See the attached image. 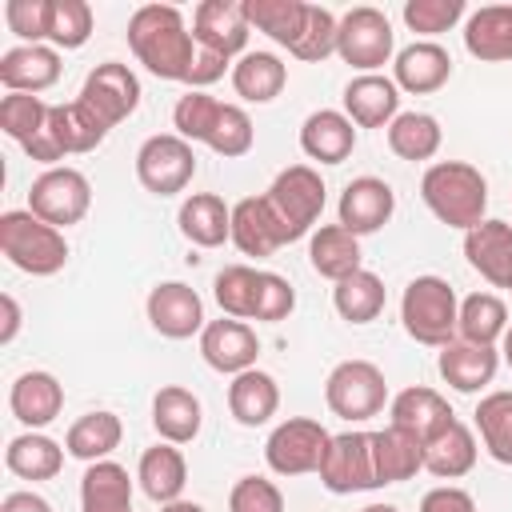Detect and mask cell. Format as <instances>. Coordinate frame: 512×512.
Instances as JSON below:
<instances>
[{
    "mask_svg": "<svg viewBox=\"0 0 512 512\" xmlns=\"http://www.w3.org/2000/svg\"><path fill=\"white\" fill-rule=\"evenodd\" d=\"M244 16L264 36H272L284 48H292L300 40V32H304L308 4L304 0H244Z\"/></svg>",
    "mask_w": 512,
    "mask_h": 512,
    "instance_id": "obj_39",
    "label": "cell"
},
{
    "mask_svg": "<svg viewBox=\"0 0 512 512\" xmlns=\"http://www.w3.org/2000/svg\"><path fill=\"white\" fill-rule=\"evenodd\" d=\"M292 308H296V292H292V284H288L284 276H276V272H260L256 316H252V320H268V324H276V320H284Z\"/></svg>",
    "mask_w": 512,
    "mask_h": 512,
    "instance_id": "obj_53",
    "label": "cell"
},
{
    "mask_svg": "<svg viewBox=\"0 0 512 512\" xmlns=\"http://www.w3.org/2000/svg\"><path fill=\"white\" fill-rule=\"evenodd\" d=\"M136 480H140V488H144L148 500L172 504V500H180V492L188 484V464H184V456H180L176 444H156V448H148L140 456Z\"/></svg>",
    "mask_w": 512,
    "mask_h": 512,
    "instance_id": "obj_33",
    "label": "cell"
},
{
    "mask_svg": "<svg viewBox=\"0 0 512 512\" xmlns=\"http://www.w3.org/2000/svg\"><path fill=\"white\" fill-rule=\"evenodd\" d=\"M0 512H52V504L44 496H36V492H8Z\"/></svg>",
    "mask_w": 512,
    "mask_h": 512,
    "instance_id": "obj_56",
    "label": "cell"
},
{
    "mask_svg": "<svg viewBox=\"0 0 512 512\" xmlns=\"http://www.w3.org/2000/svg\"><path fill=\"white\" fill-rule=\"evenodd\" d=\"M80 512H132V480L116 460L88 464L80 480Z\"/></svg>",
    "mask_w": 512,
    "mask_h": 512,
    "instance_id": "obj_34",
    "label": "cell"
},
{
    "mask_svg": "<svg viewBox=\"0 0 512 512\" xmlns=\"http://www.w3.org/2000/svg\"><path fill=\"white\" fill-rule=\"evenodd\" d=\"M400 320H404V332L416 344L444 348V344H452L460 336V304H456V292L440 276H416L404 288V296H400Z\"/></svg>",
    "mask_w": 512,
    "mask_h": 512,
    "instance_id": "obj_3",
    "label": "cell"
},
{
    "mask_svg": "<svg viewBox=\"0 0 512 512\" xmlns=\"http://www.w3.org/2000/svg\"><path fill=\"white\" fill-rule=\"evenodd\" d=\"M472 464H476V436L460 420H452L444 432H436L424 444V468L440 480H456V476L472 472Z\"/></svg>",
    "mask_w": 512,
    "mask_h": 512,
    "instance_id": "obj_36",
    "label": "cell"
},
{
    "mask_svg": "<svg viewBox=\"0 0 512 512\" xmlns=\"http://www.w3.org/2000/svg\"><path fill=\"white\" fill-rule=\"evenodd\" d=\"M392 68H396V88H404L412 96H424V92H436V88L448 84L452 56L440 44H432V40H416V44L396 52Z\"/></svg>",
    "mask_w": 512,
    "mask_h": 512,
    "instance_id": "obj_22",
    "label": "cell"
},
{
    "mask_svg": "<svg viewBox=\"0 0 512 512\" xmlns=\"http://www.w3.org/2000/svg\"><path fill=\"white\" fill-rule=\"evenodd\" d=\"M336 52L344 64L360 68V72H376L388 64L392 56V24L380 8H352L340 16V28H336Z\"/></svg>",
    "mask_w": 512,
    "mask_h": 512,
    "instance_id": "obj_11",
    "label": "cell"
},
{
    "mask_svg": "<svg viewBox=\"0 0 512 512\" xmlns=\"http://www.w3.org/2000/svg\"><path fill=\"white\" fill-rule=\"evenodd\" d=\"M284 84H288V68L272 52H244L232 64V88H236V96H244L252 104L276 100L284 92Z\"/></svg>",
    "mask_w": 512,
    "mask_h": 512,
    "instance_id": "obj_35",
    "label": "cell"
},
{
    "mask_svg": "<svg viewBox=\"0 0 512 512\" xmlns=\"http://www.w3.org/2000/svg\"><path fill=\"white\" fill-rule=\"evenodd\" d=\"M360 512H400L396 504H368V508H360Z\"/></svg>",
    "mask_w": 512,
    "mask_h": 512,
    "instance_id": "obj_60",
    "label": "cell"
},
{
    "mask_svg": "<svg viewBox=\"0 0 512 512\" xmlns=\"http://www.w3.org/2000/svg\"><path fill=\"white\" fill-rule=\"evenodd\" d=\"M48 112H52V104H44L40 96H32V92H8L0 100V128H4V136L28 144L32 136L44 132Z\"/></svg>",
    "mask_w": 512,
    "mask_h": 512,
    "instance_id": "obj_45",
    "label": "cell"
},
{
    "mask_svg": "<svg viewBox=\"0 0 512 512\" xmlns=\"http://www.w3.org/2000/svg\"><path fill=\"white\" fill-rule=\"evenodd\" d=\"M200 356L208 368L216 372H228V376H240L248 368H256V356H260V340L256 332L244 324V320H208L204 332H200Z\"/></svg>",
    "mask_w": 512,
    "mask_h": 512,
    "instance_id": "obj_15",
    "label": "cell"
},
{
    "mask_svg": "<svg viewBox=\"0 0 512 512\" xmlns=\"http://www.w3.org/2000/svg\"><path fill=\"white\" fill-rule=\"evenodd\" d=\"M232 244L244 252V256H272L276 248H284V228L276 224L272 208L264 196H244L240 204H232Z\"/></svg>",
    "mask_w": 512,
    "mask_h": 512,
    "instance_id": "obj_21",
    "label": "cell"
},
{
    "mask_svg": "<svg viewBox=\"0 0 512 512\" xmlns=\"http://www.w3.org/2000/svg\"><path fill=\"white\" fill-rule=\"evenodd\" d=\"M452 420H456V416H452L448 400H444L436 388L416 384V388H404V392L392 400V424L404 428V432H412V436L424 440V444H428L436 432H444Z\"/></svg>",
    "mask_w": 512,
    "mask_h": 512,
    "instance_id": "obj_26",
    "label": "cell"
},
{
    "mask_svg": "<svg viewBox=\"0 0 512 512\" xmlns=\"http://www.w3.org/2000/svg\"><path fill=\"white\" fill-rule=\"evenodd\" d=\"M392 208H396V196H392L388 180H380V176H356L340 192V224L352 236H368V232L384 228Z\"/></svg>",
    "mask_w": 512,
    "mask_h": 512,
    "instance_id": "obj_17",
    "label": "cell"
},
{
    "mask_svg": "<svg viewBox=\"0 0 512 512\" xmlns=\"http://www.w3.org/2000/svg\"><path fill=\"white\" fill-rule=\"evenodd\" d=\"M104 136H108V124L76 96L72 104H52L44 132L32 136V140L24 144V152H28L32 160L56 168V160H64V156H72V152H92L96 144H104Z\"/></svg>",
    "mask_w": 512,
    "mask_h": 512,
    "instance_id": "obj_5",
    "label": "cell"
},
{
    "mask_svg": "<svg viewBox=\"0 0 512 512\" xmlns=\"http://www.w3.org/2000/svg\"><path fill=\"white\" fill-rule=\"evenodd\" d=\"M128 48L136 52V60L160 76V80H184L192 76L196 64V40L180 16V8L172 4H144L132 12L128 20Z\"/></svg>",
    "mask_w": 512,
    "mask_h": 512,
    "instance_id": "obj_1",
    "label": "cell"
},
{
    "mask_svg": "<svg viewBox=\"0 0 512 512\" xmlns=\"http://www.w3.org/2000/svg\"><path fill=\"white\" fill-rule=\"evenodd\" d=\"M4 20H8V28H12L20 40L40 44V40H48L52 0H8V4H4Z\"/></svg>",
    "mask_w": 512,
    "mask_h": 512,
    "instance_id": "obj_51",
    "label": "cell"
},
{
    "mask_svg": "<svg viewBox=\"0 0 512 512\" xmlns=\"http://www.w3.org/2000/svg\"><path fill=\"white\" fill-rule=\"evenodd\" d=\"M264 200H268L276 224L284 228V240L292 244L304 232H312V224L320 220V212H324V180H320L316 168L292 164V168H284L272 180V188L264 192Z\"/></svg>",
    "mask_w": 512,
    "mask_h": 512,
    "instance_id": "obj_6",
    "label": "cell"
},
{
    "mask_svg": "<svg viewBox=\"0 0 512 512\" xmlns=\"http://www.w3.org/2000/svg\"><path fill=\"white\" fill-rule=\"evenodd\" d=\"M224 68H228V60H224V56H216V52L200 48V52H196V64H192V76H188V84H192L196 92H204V84L220 80V76H224Z\"/></svg>",
    "mask_w": 512,
    "mask_h": 512,
    "instance_id": "obj_55",
    "label": "cell"
},
{
    "mask_svg": "<svg viewBox=\"0 0 512 512\" xmlns=\"http://www.w3.org/2000/svg\"><path fill=\"white\" fill-rule=\"evenodd\" d=\"M152 428L160 432L164 444H188L200 436V400L180 388L168 384L152 396Z\"/></svg>",
    "mask_w": 512,
    "mask_h": 512,
    "instance_id": "obj_31",
    "label": "cell"
},
{
    "mask_svg": "<svg viewBox=\"0 0 512 512\" xmlns=\"http://www.w3.org/2000/svg\"><path fill=\"white\" fill-rule=\"evenodd\" d=\"M248 16H244V0H204L192 12V40L196 48H208L224 60H232L236 52H244L248 44Z\"/></svg>",
    "mask_w": 512,
    "mask_h": 512,
    "instance_id": "obj_14",
    "label": "cell"
},
{
    "mask_svg": "<svg viewBox=\"0 0 512 512\" xmlns=\"http://www.w3.org/2000/svg\"><path fill=\"white\" fill-rule=\"evenodd\" d=\"M508 332V308L500 296L492 292H472L460 300V340H472V344H496L504 340Z\"/></svg>",
    "mask_w": 512,
    "mask_h": 512,
    "instance_id": "obj_42",
    "label": "cell"
},
{
    "mask_svg": "<svg viewBox=\"0 0 512 512\" xmlns=\"http://www.w3.org/2000/svg\"><path fill=\"white\" fill-rule=\"evenodd\" d=\"M196 176V152L184 136L176 132H160L148 136L136 152V180L152 192V196H176L192 184Z\"/></svg>",
    "mask_w": 512,
    "mask_h": 512,
    "instance_id": "obj_9",
    "label": "cell"
},
{
    "mask_svg": "<svg viewBox=\"0 0 512 512\" xmlns=\"http://www.w3.org/2000/svg\"><path fill=\"white\" fill-rule=\"evenodd\" d=\"M440 124L436 116L428 112H400L392 124H388V148L400 156V160H432L440 152Z\"/></svg>",
    "mask_w": 512,
    "mask_h": 512,
    "instance_id": "obj_41",
    "label": "cell"
},
{
    "mask_svg": "<svg viewBox=\"0 0 512 512\" xmlns=\"http://www.w3.org/2000/svg\"><path fill=\"white\" fill-rule=\"evenodd\" d=\"M420 196L432 208V216L448 228H476L484 220L488 208V180L480 176V168L464 164V160H440L424 172L420 180Z\"/></svg>",
    "mask_w": 512,
    "mask_h": 512,
    "instance_id": "obj_2",
    "label": "cell"
},
{
    "mask_svg": "<svg viewBox=\"0 0 512 512\" xmlns=\"http://www.w3.org/2000/svg\"><path fill=\"white\" fill-rule=\"evenodd\" d=\"M252 140H256V132H252L248 112L236 108V104H224L220 116H216V128L208 136V148L220 152V156H244L252 148Z\"/></svg>",
    "mask_w": 512,
    "mask_h": 512,
    "instance_id": "obj_49",
    "label": "cell"
},
{
    "mask_svg": "<svg viewBox=\"0 0 512 512\" xmlns=\"http://www.w3.org/2000/svg\"><path fill=\"white\" fill-rule=\"evenodd\" d=\"M4 464L20 480H52L64 468V448L44 432H24V436L8 440Z\"/></svg>",
    "mask_w": 512,
    "mask_h": 512,
    "instance_id": "obj_37",
    "label": "cell"
},
{
    "mask_svg": "<svg viewBox=\"0 0 512 512\" xmlns=\"http://www.w3.org/2000/svg\"><path fill=\"white\" fill-rule=\"evenodd\" d=\"M300 148H304L308 160L340 164V160H348L352 148H356V128H352V120H348L344 112L320 108V112H312V116L304 120V128H300Z\"/></svg>",
    "mask_w": 512,
    "mask_h": 512,
    "instance_id": "obj_24",
    "label": "cell"
},
{
    "mask_svg": "<svg viewBox=\"0 0 512 512\" xmlns=\"http://www.w3.org/2000/svg\"><path fill=\"white\" fill-rule=\"evenodd\" d=\"M464 256L468 264L496 288L508 284L512 272V224L504 220H480L476 228L464 232Z\"/></svg>",
    "mask_w": 512,
    "mask_h": 512,
    "instance_id": "obj_20",
    "label": "cell"
},
{
    "mask_svg": "<svg viewBox=\"0 0 512 512\" xmlns=\"http://www.w3.org/2000/svg\"><path fill=\"white\" fill-rule=\"evenodd\" d=\"M308 260L324 280L340 284L344 276L360 272V236H352L344 224H324L312 232Z\"/></svg>",
    "mask_w": 512,
    "mask_h": 512,
    "instance_id": "obj_32",
    "label": "cell"
},
{
    "mask_svg": "<svg viewBox=\"0 0 512 512\" xmlns=\"http://www.w3.org/2000/svg\"><path fill=\"white\" fill-rule=\"evenodd\" d=\"M420 512H476V500H472L464 488H452V484H444V488H432V492H424V500H420Z\"/></svg>",
    "mask_w": 512,
    "mask_h": 512,
    "instance_id": "obj_54",
    "label": "cell"
},
{
    "mask_svg": "<svg viewBox=\"0 0 512 512\" xmlns=\"http://www.w3.org/2000/svg\"><path fill=\"white\" fill-rule=\"evenodd\" d=\"M504 364L512 368V324H508V332H504Z\"/></svg>",
    "mask_w": 512,
    "mask_h": 512,
    "instance_id": "obj_59",
    "label": "cell"
},
{
    "mask_svg": "<svg viewBox=\"0 0 512 512\" xmlns=\"http://www.w3.org/2000/svg\"><path fill=\"white\" fill-rule=\"evenodd\" d=\"M464 16V0H408L404 4V24L420 36L448 32Z\"/></svg>",
    "mask_w": 512,
    "mask_h": 512,
    "instance_id": "obj_50",
    "label": "cell"
},
{
    "mask_svg": "<svg viewBox=\"0 0 512 512\" xmlns=\"http://www.w3.org/2000/svg\"><path fill=\"white\" fill-rule=\"evenodd\" d=\"M8 408L20 424L44 428L64 408V384L52 372H24V376H16V384L8 392Z\"/></svg>",
    "mask_w": 512,
    "mask_h": 512,
    "instance_id": "obj_23",
    "label": "cell"
},
{
    "mask_svg": "<svg viewBox=\"0 0 512 512\" xmlns=\"http://www.w3.org/2000/svg\"><path fill=\"white\" fill-rule=\"evenodd\" d=\"M80 100H84L108 128H116L120 120H128V116L136 112V104H140V80H136V72H132L128 64L108 60V64H96V68L88 72Z\"/></svg>",
    "mask_w": 512,
    "mask_h": 512,
    "instance_id": "obj_13",
    "label": "cell"
},
{
    "mask_svg": "<svg viewBox=\"0 0 512 512\" xmlns=\"http://www.w3.org/2000/svg\"><path fill=\"white\" fill-rule=\"evenodd\" d=\"M176 220H180L184 240H192L196 248H216V244L232 240V208L216 192H192L180 204Z\"/></svg>",
    "mask_w": 512,
    "mask_h": 512,
    "instance_id": "obj_28",
    "label": "cell"
},
{
    "mask_svg": "<svg viewBox=\"0 0 512 512\" xmlns=\"http://www.w3.org/2000/svg\"><path fill=\"white\" fill-rule=\"evenodd\" d=\"M320 484L336 496L348 492H368L380 488L376 464H372V432H340L332 436L324 464H320Z\"/></svg>",
    "mask_w": 512,
    "mask_h": 512,
    "instance_id": "obj_12",
    "label": "cell"
},
{
    "mask_svg": "<svg viewBox=\"0 0 512 512\" xmlns=\"http://www.w3.org/2000/svg\"><path fill=\"white\" fill-rule=\"evenodd\" d=\"M120 440H124V424L116 412H88L68 428L64 448H68V456L96 464V460H108L120 448Z\"/></svg>",
    "mask_w": 512,
    "mask_h": 512,
    "instance_id": "obj_38",
    "label": "cell"
},
{
    "mask_svg": "<svg viewBox=\"0 0 512 512\" xmlns=\"http://www.w3.org/2000/svg\"><path fill=\"white\" fill-rule=\"evenodd\" d=\"M220 100L216 96H208V92H188V96H180L176 100V108H172V124H176V136H184L188 144L192 140H200V144H208V136H212V128H216V116H220Z\"/></svg>",
    "mask_w": 512,
    "mask_h": 512,
    "instance_id": "obj_46",
    "label": "cell"
},
{
    "mask_svg": "<svg viewBox=\"0 0 512 512\" xmlns=\"http://www.w3.org/2000/svg\"><path fill=\"white\" fill-rule=\"evenodd\" d=\"M60 80V52L48 44H20L0 56V84L8 92H44Z\"/></svg>",
    "mask_w": 512,
    "mask_h": 512,
    "instance_id": "obj_19",
    "label": "cell"
},
{
    "mask_svg": "<svg viewBox=\"0 0 512 512\" xmlns=\"http://www.w3.org/2000/svg\"><path fill=\"white\" fill-rule=\"evenodd\" d=\"M324 400L340 420H368L388 400L384 372L372 360H340L324 380Z\"/></svg>",
    "mask_w": 512,
    "mask_h": 512,
    "instance_id": "obj_8",
    "label": "cell"
},
{
    "mask_svg": "<svg viewBox=\"0 0 512 512\" xmlns=\"http://www.w3.org/2000/svg\"><path fill=\"white\" fill-rule=\"evenodd\" d=\"M0 304H4V328H0V344H12V336H16V328H20V308H16V296H0Z\"/></svg>",
    "mask_w": 512,
    "mask_h": 512,
    "instance_id": "obj_57",
    "label": "cell"
},
{
    "mask_svg": "<svg viewBox=\"0 0 512 512\" xmlns=\"http://www.w3.org/2000/svg\"><path fill=\"white\" fill-rule=\"evenodd\" d=\"M372 464H376V480L380 484L412 480L424 468V440H416L412 432L388 424V428L372 432Z\"/></svg>",
    "mask_w": 512,
    "mask_h": 512,
    "instance_id": "obj_27",
    "label": "cell"
},
{
    "mask_svg": "<svg viewBox=\"0 0 512 512\" xmlns=\"http://www.w3.org/2000/svg\"><path fill=\"white\" fill-rule=\"evenodd\" d=\"M92 36V8L84 0H52L48 40L56 48H80Z\"/></svg>",
    "mask_w": 512,
    "mask_h": 512,
    "instance_id": "obj_48",
    "label": "cell"
},
{
    "mask_svg": "<svg viewBox=\"0 0 512 512\" xmlns=\"http://www.w3.org/2000/svg\"><path fill=\"white\" fill-rule=\"evenodd\" d=\"M500 368V356L496 348L488 344H472V340H452L440 348V376L456 388V392H480L484 384H492Z\"/></svg>",
    "mask_w": 512,
    "mask_h": 512,
    "instance_id": "obj_25",
    "label": "cell"
},
{
    "mask_svg": "<svg viewBox=\"0 0 512 512\" xmlns=\"http://www.w3.org/2000/svg\"><path fill=\"white\" fill-rule=\"evenodd\" d=\"M0 252L28 276H52L68 264V240L60 228L44 224L40 216L24 212H4L0 216Z\"/></svg>",
    "mask_w": 512,
    "mask_h": 512,
    "instance_id": "obj_4",
    "label": "cell"
},
{
    "mask_svg": "<svg viewBox=\"0 0 512 512\" xmlns=\"http://www.w3.org/2000/svg\"><path fill=\"white\" fill-rule=\"evenodd\" d=\"M228 512H284V496L264 476H244L228 492Z\"/></svg>",
    "mask_w": 512,
    "mask_h": 512,
    "instance_id": "obj_52",
    "label": "cell"
},
{
    "mask_svg": "<svg viewBox=\"0 0 512 512\" xmlns=\"http://www.w3.org/2000/svg\"><path fill=\"white\" fill-rule=\"evenodd\" d=\"M328 444H332V436L320 420L292 416L272 428V436L264 444V460L276 476H304V472H320Z\"/></svg>",
    "mask_w": 512,
    "mask_h": 512,
    "instance_id": "obj_10",
    "label": "cell"
},
{
    "mask_svg": "<svg viewBox=\"0 0 512 512\" xmlns=\"http://www.w3.org/2000/svg\"><path fill=\"white\" fill-rule=\"evenodd\" d=\"M504 288H512V272H508V284H504Z\"/></svg>",
    "mask_w": 512,
    "mask_h": 512,
    "instance_id": "obj_61",
    "label": "cell"
},
{
    "mask_svg": "<svg viewBox=\"0 0 512 512\" xmlns=\"http://www.w3.org/2000/svg\"><path fill=\"white\" fill-rule=\"evenodd\" d=\"M332 304L348 324H368L384 312V280L376 272L360 268L332 288Z\"/></svg>",
    "mask_w": 512,
    "mask_h": 512,
    "instance_id": "obj_40",
    "label": "cell"
},
{
    "mask_svg": "<svg viewBox=\"0 0 512 512\" xmlns=\"http://www.w3.org/2000/svg\"><path fill=\"white\" fill-rule=\"evenodd\" d=\"M148 324L168 340H188L192 332H204V300L196 288L164 280L148 292Z\"/></svg>",
    "mask_w": 512,
    "mask_h": 512,
    "instance_id": "obj_16",
    "label": "cell"
},
{
    "mask_svg": "<svg viewBox=\"0 0 512 512\" xmlns=\"http://www.w3.org/2000/svg\"><path fill=\"white\" fill-rule=\"evenodd\" d=\"M336 28H340V20L328 12V8H320V4H308V20H304V32H300V40L288 48L296 60H308V64H320L324 56H332L336 52Z\"/></svg>",
    "mask_w": 512,
    "mask_h": 512,
    "instance_id": "obj_47",
    "label": "cell"
},
{
    "mask_svg": "<svg viewBox=\"0 0 512 512\" xmlns=\"http://www.w3.org/2000/svg\"><path fill=\"white\" fill-rule=\"evenodd\" d=\"M160 512H204V508L192 500H172V504H160Z\"/></svg>",
    "mask_w": 512,
    "mask_h": 512,
    "instance_id": "obj_58",
    "label": "cell"
},
{
    "mask_svg": "<svg viewBox=\"0 0 512 512\" xmlns=\"http://www.w3.org/2000/svg\"><path fill=\"white\" fill-rule=\"evenodd\" d=\"M464 48L488 64L512 60V4H488L472 12L464 24Z\"/></svg>",
    "mask_w": 512,
    "mask_h": 512,
    "instance_id": "obj_29",
    "label": "cell"
},
{
    "mask_svg": "<svg viewBox=\"0 0 512 512\" xmlns=\"http://www.w3.org/2000/svg\"><path fill=\"white\" fill-rule=\"evenodd\" d=\"M256 292H260V272L248 264H228L216 272V304L232 320H252L256 316Z\"/></svg>",
    "mask_w": 512,
    "mask_h": 512,
    "instance_id": "obj_44",
    "label": "cell"
},
{
    "mask_svg": "<svg viewBox=\"0 0 512 512\" xmlns=\"http://www.w3.org/2000/svg\"><path fill=\"white\" fill-rule=\"evenodd\" d=\"M280 408V388L268 372L260 368H248L240 376H232L228 384V412L244 424V428H256V424H268Z\"/></svg>",
    "mask_w": 512,
    "mask_h": 512,
    "instance_id": "obj_30",
    "label": "cell"
},
{
    "mask_svg": "<svg viewBox=\"0 0 512 512\" xmlns=\"http://www.w3.org/2000/svg\"><path fill=\"white\" fill-rule=\"evenodd\" d=\"M88 204H92V184L80 168H60L56 164V168L40 172L28 188V212L40 216L52 228L80 224L88 216Z\"/></svg>",
    "mask_w": 512,
    "mask_h": 512,
    "instance_id": "obj_7",
    "label": "cell"
},
{
    "mask_svg": "<svg viewBox=\"0 0 512 512\" xmlns=\"http://www.w3.org/2000/svg\"><path fill=\"white\" fill-rule=\"evenodd\" d=\"M476 428L488 456L512 464V392H488L476 404Z\"/></svg>",
    "mask_w": 512,
    "mask_h": 512,
    "instance_id": "obj_43",
    "label": "cell"
},
{
    "mask_svg": "<svg viewBox=\"0 0 512 512\" xmlns=\"http://www.w3.org/2000/svg\"><path fill=\"white\" fill-rule=\"evenodd\" d=\"M344 116L360 128H388L400 116V88L388 76L364 72L344 88Z\"/></svg>",
    "mask_w": 512,
    "mask_h": 512,
    "instance_id": "obj_18",
    "label": "cell"
}]
</instances>
